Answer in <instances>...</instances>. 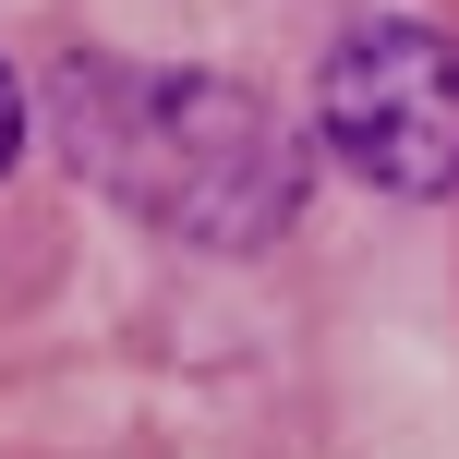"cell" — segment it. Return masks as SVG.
I'll return each mask as SVG.
<instances>
[{
	"label": "cell",
	"mask_w": 459,
	"mask_h": 459,
	"mask_svg": "<svg viewBox=\"0 0 459 459\" xmlns=\"http://www.w3.org/2000/svg\"><path fill=\"white\" fill-rule=\"evenodd\" d=\"M315 145L399 206L459 194V37L411 13L351 24L315 73Z\"/></svg>",
	"instance_id": "cell-2"
},
{
	"label": "cell",
	"mask_w": 459,
	"mask_h": 459,
	"mask_svg": "<svg viewBox=\"0 0 459 459\" xmlns=\"http://www.w3.org/2000/svg\"><path fill=\"white\" fill-rule=\"evenodd\" d=\"M24 121H37V109H24V73H13V61H0V169H13V158H24Z\"/></svg>",
	"instance_id": "cell-3"
},
{
	"label": "cell",
	"mask_w": 459,
	"mask_h": 459,
	"mask_svg": "<svg viewBox=\"0 0 459 459\" xmlns=\"http://www.w3.org/2000/svg\"><path fill=\"white\" fill-rule=\"evenodd\" d=\"M48 134L109 206H134L145 230L194 254H266L302 218V145L230 73L182 61H61L48 85Z\"/></svg>",
	"instance_id": "cell-1"
}]
</instances>
